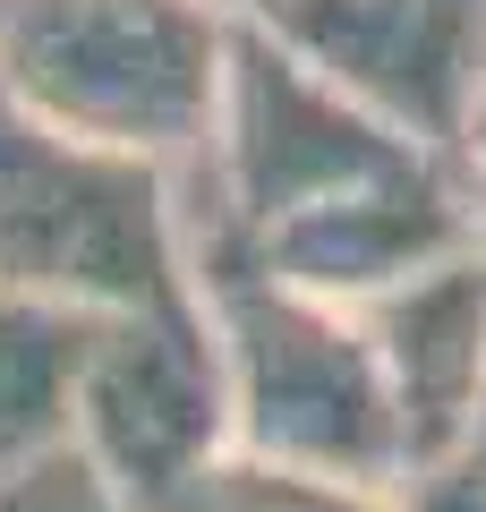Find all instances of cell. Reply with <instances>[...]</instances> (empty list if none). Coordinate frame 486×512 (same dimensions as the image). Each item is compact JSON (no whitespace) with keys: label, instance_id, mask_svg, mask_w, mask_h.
Masks as SVG:
<instances>
[{"label":"cell","instance_id":"6da1fadb","mask_svg":"<svg viewBox=\"0 0 486 512\" xmlns=\"http://www.w3.org/2000/svg\"><path fill=\"white\" fill-rule=\"evenodd\" d=\"M188 291L231 367V436L282 470L333 478L359 495H410L401 419L384 367L350 308L290 291L239 239H188Z\"/></svg>","mask_w":486,"mask_h":512},{"label":"cell","instance_id":"7a4b0ae2","mask_svg":"<svg viewBox=\"0 0 486 512\" xmlns=\"http://www.w3.org/2000/svg\"><path fill=\"white\" fill-rule=\"evenodd\" d=\"M222 60L214 0H0V103L171 180L205 163Z\"/></svg>","mask_w":486,"mask_h":512},{"label":"cell","instance_id":"3957f363","mask_svg":"<svg viewBox=\"0 0 486 512\" xmlns=\"http://www.w3.org/2000/svg\"><path fill=\"white\" fill-rule=\"evenodd\" d=\"M418 171H452L418 154L401 128H384L367 103H350L333 77H316L290 43H273L256 18H231V60H222V103L205 163L180 180L188 239H239L316 214L359 188H393Z\"/></svg>","mask_w":486,"mask_h":512},{"label":"cell","instance_id":"277c9868","mask_svg":"<svg viewBox=\"0 0 486 512\" xmlns=\"http://www.w3.org/2000/svg\"><path fill=\"white\" fill-rule=\"evenodd\" d=\"M0 291L60 316H128L188 291L180 180L52 137L0 103Z\"/></svg>","mask_w":486,"mask_h":512},{"label":"cell","instance_id":"5b68a950","mask_svg":"<svg viewBox=\"0 0 486 512\" xmlns=\"http://www.w3.org/2000/svg\"><path fill=\"white\" fill-rule=\"evenodd\" d=\"M69 444L128 495V512H154L231 453V367L205 325L197 291L154 299L128 316H94L86 367L69 402Z\"/></svg>","mask_w":486,"mask_h":512},{"label":"cell","instance_id":"8992f818","mask_svg":"<svg viewBox=\"0 0 486 512\" xmlns=\"http://www.w3.org/2000/svg\"><path fill=\"white\" fill-rule=\"evenodd\" d=\"M256 26L469 180L486 128V0H273Z\"/></svg>","mask_w":486,"mask_h":512},{"label":"cell","instance_id":"52a82bcc","mask_svg":"<svg viewBox=\"0 0 486 512\" xmlns=\"http://www.w3.org/2000/svg\"><path fill=\"white\" fill-rule=\"evenodd\" d=\"M359 325H367V350H376L393 419H401L410 495L469 470L486 444V248L384 291L376 308H359Z\"/></svg>","mask_w":486,"mask_h":512},{"label":"cell","instance_id":"ba28073f","mask_svg":"<svg viewBox=\"0 0 486 512\" xmlns=\"http://www.w3.org/2000/svg\"><path fill=\"white\" fill-rule=\"evenodd\" d=\"M486 248L478 231V205H469V180L461 171H418V180H393V188H359V197H333L316 214L282 222V231L256 239V265L290 291L324 299V308H376L384 291L435 274L452 256Z\"/></svg>","mask_w":486,"mask_h":512},{"label":"cell","instance_id":"9c48e42d","mask_svg":"<svg viewBox=\"0 0 486 512\" xmlns=\"http://www.w3.org/2000/svg\"><path fill=\"white\" fill-rule=\"evenodd\" d=\"M86 333H94V316H60V308L0 291V478L26 470L52 444H69Z\"/></svg>","mask_w":486,"mask_h":512},{"label":"cell","instance_id":"30bf717a","mask_svg":"<svg viewBox=\"0 0 486 512\" xmlns=\"http://www.w3.org/2000/svg\"><path fill=\"white\" fill-rule=\"evenodd\" d=\"M154 512H401L393 495H359V487H333V478H307V470H282L265 453H222L188 478L171 504Z\"/></svg>","mask_w":486,"mask_h":512},{"label":"cell","instance_id":"8fae6325","mask_svg":"<svg viewBox=\"0 0 486 512\" xmlns=\"http://www.w3.org/2000/svg\"><path fill=\"white\" fill-rule=\"evenodd\" d=\"M0 512H128V495L77 444H52V453H35L26 470L0 478Z\"/></svg>","mask_w":486,"mask_h":512},{"label":"cell","instance_id":"7c38bea8","mask_svg":"<svg viewBox=\"0 0 486 512\" xmlns=\"http://www.w3.org/2000/svg\"><path fill=\"white\" fill-rule=\"evenodd\" d=\"M410 512H486V461H469V470H452V478H435V487H418Z\"/></svg>","mask_w":486,"mask_h":512},{"label":"cell","instance_id":"4fadbf2b","mask_svg":"<svg viewBox=\"0 0 486 512\" xmlns=\"http://www.w3.org/2000/svg\"><path fill=\"white\" fill-rule=\"evenodd\" d=\"M469 205H478V231H486V128H478V146H469Z\"/></svg>","mask_w":486,"mask_h":512},{"label":"cell","instance_id":"5bb4252c","mask_svg":"<svg viewBox=\"0 0 486 512\" xmlns=\"http://www.w3.org/2000/svg\"><path fill=\"white\" fill-rule=\"evenodd\" d=\"M214 9H222V18H265L273 0H214Z\"/></svg>","mask_w":486,"mask_h":512},{"label":"cell","instance_id":"9a60e30c","mask_svg":"<svg viewBox=\"0 0 486 512\" xmlns=\"http://www.w3.org/2000/svg\"><path fill=\"white\" fill-rule=\"evenodd\" d=\"M401 512H410V504H401Z\"/></svg>","mask_w":486,"mask_h":512}]
</instances>
